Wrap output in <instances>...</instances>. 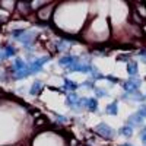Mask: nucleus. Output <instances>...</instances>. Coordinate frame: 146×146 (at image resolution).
<instances>
[{"label":"nucleus","mask_w":146,"mask_h":146,"mask_svg":"<svg viewBox=\"0 0 146 146\" xmlns=\"http://www.w3.org/2000/svg\"><path fill=\"white\" fill-rule=\"evenodd\" d=\"M121 146H135V145H130V143H123Z\"/></svg>","instance_id":"24"},{"label":"nucleus","mask_w":146,"mask_h":146,"mask_svg":"<svg viewBox=\"0 0 146 146\" xmlns=\"http://www.w3.org/2000/svg\"><path fill=\"white\" fill-rule=\"evenodd\" d=\"M51 9H53V7H50L48 5H47L44 9H40V10H38V18H40L41 21H47V19H50Z\"/></svg>","instance_id":"11"},{"label":"nucleus","mask_w":146,"mask_h":146,"mask_svg":"<svg viewBox=\"0 0 146 146\" xmlns=\"http://www.w3.org/2000/svg\"><path fill=\"white\" fill-rule=\"evenodd\" d=\"M95 131H96V135H100L101 137H104V139H108V140H111L113 137H114V129L110 126V124H107V123H100L98 126L95 127Z\"/></svg>","instance_id":"3"},{"label":"nucleus","mask_w":146,"mask_h":146,"mask_svg":"<svg viewBox=\"0 0 146 146\" xmlns=\"http://www.w3.org/2000/svg\"><path fill=\"white\" fill-rule=\"evenodd\" d=\"M105 113H107L108 115L115 117V115L118 114V102L114 101V102H111V104H108V105L105 107Z\"/></svg>","instance_id":"10"},{"label":"nucleus","mask_w":146,"mask_h":146,"mask_svg":"<svg viewBox=\"0 0 146 146\" xmlns=\"http://www.w3.org/2000/svg\"><path fill=\"white\" fill-rule=\"evenodd\" d=\"M80 86H82V88H86V89H92V91L96 88V86H95V82H94L92 79H89V80H85V82L80 85Z\"/></svg>","instance_id":"19"},{"label":"nucleus","mask_w":146,"mask_h":146,"mask_svg":"<svg viewBox=\"0 0 146 146\" xmlns=\"http://www.w3.org/2000/svg\"><path fill=\"white\" fill-rule=\"evenodd\" d=\"M25 31H27V29H22V28H21V29H13L10 35H12V38H13V40L19 41V40L22 38V35L25 34Z\"/></svg>","instance_id":"17"},{"label":"nucleus","mask_w":146,"mask_h":146,"mask_svg":"<svg viewBox=\"0 0 146 146\" xmlns=\"http://www.w3.org/2000/svg\"><path fill=\"white\" fill-rule=\"evenodd\" d=\"M82 60L79 58V56H64V57H60L58 58V64L63 66V67H70L76 63H80Z\"/></svg>","instance_id":"5"},{"label":"nucleus","mask_w":146,"mask_h":146,"mask_svg":"<svg viewBox=\"0 0 146 146\" xmlns=\"http://www.w3.org/2000/svg\"><path fill=\"white\" fill-rule=\"evenodd\" d=\"M94 94H95V98H96V100H100V98H105V96L108 95V92H107L105 89L98 88V86H96V88L94 89Z\"/></svg>","instance_id":"15"},{"label":"nucleus","mask_w":146,"mask_h":146,"mask_svg":"<svg viewBox=\"0 0 146 146\" xmlns=\"http://www.w3.org/2000/svg\"><path fill=\"white\" fill-rule=\"evenodd\" d=\"M63 82H64V91H69V92H76V89L80 86L76 80H72V79H67V78H64Z\"/></svg>","instance_id":"8"},{"label":"nucleus","mask_w":146,"mask_h":146,"mask_svg":"<svg viewBox=\"0 0 146 146\" xmlns=\"http://www.w3.org/2000/svg\"><path fill=\"white\" fill-rule=\"evenodd\" d=\"M50 60H51L50 57L45 56V57L34 58V60H31V62H28V64H29V70H31V75H35V73H40V72H42L44 64H47L48 62H50Z\"/></svg>","instance_id":"2"},{"label":"nucleus","mask_w":146,"mask_h":146,"mask_svg":"<svg viewBox=\"0 0 146 146\" xmlns=\"http://www.w3.org/2000/svg\"><path fill=\"white\" fill-rule=\"evenodd\" d=\"M127 75L129 78H137L139 75V66L136 60H131V62L127 63Z\"/></svg>","instance_id":"6"},{"label":"nucleus","mask_w":146,"mask_h":146,"mask_svg":"<svg viewBox=\"0 0 146 146\" xmlns=\"http://www.w3.org/2000/svg\"><path fill=\"white\" fill-rule=\"evenodd\" d=\"M82 108L88 110L89 113H98V100L96 98H88V96H80Z\"/></svg>","instance_id":"4"},{"label":"nucleus","mask_w":146,"mask_h":146,"mask_svg":"<svg viewBox=\"0 0 146 146\" xmlns=\"http://www.w3.org/2000/svg\"><path fill=\"white\" fill-rule=\"evenodd\" d=\"M118 135L120 136H124V137H131L133 136V127L131 126H123L118 129Z\"/></svg>","instance_id":"13"},{"label":"nucleus","mask_w":146,"mask_h":146,"mask_svg":"<svg viewBox=\"0 0 146 146\" xmlns=\"http://www.w3.org/2000/svg\"><path fill=\"white\" fill-rule=\"evenodd\" d=\"M2 51H3V56H5V58H9V57H13V56L16 54V48H15L13 45L7 44V45L2 47Z\"/></svg>","instance_id":"12"},{"label":"nucleus","mask_w":146,"mask_h":146,"mask_svg":"<svg viewBox=\"0 0 146 146\" xmlns=\"http://www.w3.org/2000/svg\"><path fill=\"white\" fill-rule=\"evenodd\" d=\"M137 113H139L143 118H146V104H142V105L137 108Z\"/></svg>","instance_id":"21"},{"label":"nucleus","mask_w":146,"mask_h":146,"mask_svg":"<svg viewBox=\"0 0 146 146\" xmlns=\"http://www.w3.org/2000/svg\"><path fill=\"white\" fill-rule=\"evenodd\" d=\"M18 6H19V9H21L22 13H28V12L31 10L32 3H31V2H19V3H18Z\"/></svg>","instance_id":"14"},{"label":"nucleus","mask_w":146,"mask_h":146,"mask_svg":"<svg viewBox=\"0 0 146 146\" xmlns=\"http://www.w3.org/2000/svg\"><path fill=\"white\" fill-rule=\"evenodd\" d=\"M105 79H107L108 82H111L113 85H115L117 82H120V80H118V78H115V76H113V75H107V76H105Z\"/></svg>","instance_id":"23"},{"label":"nucleus","mask_w":146,"mask_h":146,"mask_svg":"<svg viewBox=\"0 0 146 146\" xmlns=\"http://www.w3.org/2000/svg\"><path fill=\"white\" fill-rule=\"evenodd\" d=\"M139 135H140V140H142V143L146 146V126H145V127H142V130H140Z\"/></svg>","instance_id":"20"},{"label":"nucleus","mask_w":146,"mask_h":146,"mask_svg":"<svg viewBox=\"0 0 146 146\" xmlns=\"http://www.w3.org/2000/svg\"><path fill=\"white\" fill-rule=\"evenodd\" d=\"M143 117L136 111L135 114H131L130 117H129V120H127V126H131V127H135V126H140L142 123H143Z\"/></svg>","instance_id":"7"},{"label":"nucleus","mask_w":146,"mask_h":146,"mask_svg":"<svg viewBox=\"0 0 146 146\" xmlns=\"http://www.w3.org/2000/svg\"><path fill=\"white\" fill-rule=\"evenodd\" d=\"M131 53H120L118 56H117V62H126V63H129V62H131Z\"/></svg>","instance_id":"16"},{"label":"nucleus","mask_w":146,"mask_h":146,"mask_svg":"<svg viewBox=\"0 0 146 146\" xmlns=\"http://www.w3.org/2000/svg\"><path fill=\"white\" fill-rule=\"evenodd\" d=\"M42 88H44V83H42L41 80H35V82L32 83L31 89H29V94H31L32 96H35V95H38V94L42 91Z\"/></svg>","instance_id":"9"},{"label":"nucleus","mask_w":146,"mask_h":146,"mask_svg":"<svg viewBox=\"0 0 146 146\" xmlns=\"http://www.w3.org/2000/svg\"><path fill=\"white\" fill-rule=\"evenodd\" d=\"M121 86H123L126 94L131 95V94L139 92V89L142 86V80L137 79V78H129L127 80H123V85H121Z\"/></svg>","instance_id":"1"},{"label":"nucleus","mask_w":146,"mask_h":146,"mask_svg":"<svg viewBox=\"0 0 146 146\" xmlns=\"http://www.w3.org/2000/svg\"><path fill=\"white\" fill-rule=\"evenodd\" d=\"M145 96H146V95H145Z\"/></svg>","instance_id":"25"},{"label":"nucleus","mask_w":146,"mask_h":146,"mask_svg":"<svg viewBox=\"0 0 146 146\" xmlns=\"http://www.w3.org/2000/svg\"><path fill=\"white\" fill-rule=\"evenodd\" d=\"M56 120L58 121V123H62V124L67 123V117L66 115H62V114H56Z\"/></svg>","instance_id":"22"},{"label":"nucleus","mask_w":146,"mask_h":146,"mask_svg":"<svg viewBox=\"0 0 146 146\" xmlns=\"http://www.w3.org/2000/svg\"><path fill=\"white\" fill-rule=\"evenodd\" d=\"M56 47H57V51H66L67 48H69V42L63 41V40H60L56 42Z\"/></svg>","instance_id":"18"}]
</instances>
